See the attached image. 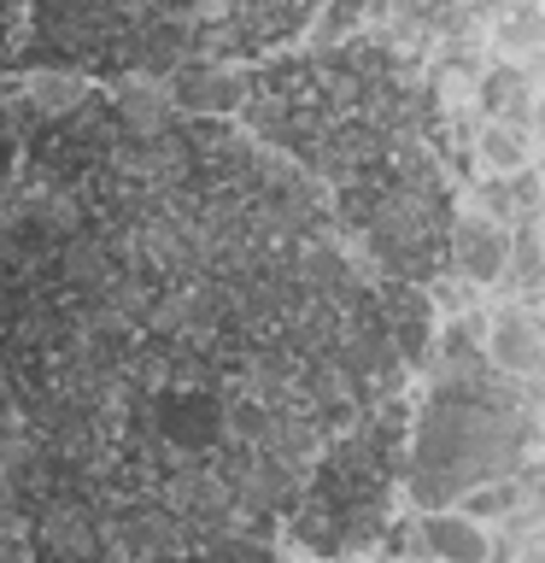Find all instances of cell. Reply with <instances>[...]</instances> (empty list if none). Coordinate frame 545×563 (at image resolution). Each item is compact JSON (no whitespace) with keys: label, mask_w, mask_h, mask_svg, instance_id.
Instances as JSON below:
<instances>
[{"label":"cell","mask_w":545,"mask_h":563,"mask_svg":"<svg viewBox=\"0 0 545 563\" xmlns=\"http://www.w3.org/2000/svg\"><path fill=\"white\" fill-rule=\"evenodd\" d=\"M158 95H165L170 112H182L193 123H211V118L235 123L246 112V100H253V70H241L235 59H182L158 82Z\"/></svg>","instance_id":"obj_1"},{"label":"cell","mask_w":545,"mask_h":563,"mask_svg":"<svg viewBox=\"0 0 545 563\" xmlns=\"http://www.w3.org/2000/svg\"><path fill=\"white\" fill-rule=\"evenodd\" d=\"M481 358L492 376L534 387L540 382V358H545V329H540V306L527 299H499L481 311Z\"/></svg>","instance_id":"obj_2"},{"label":"cell","mask_w":545,"mask_h":563,"mask_svg":"<svg viewBox=\"0 0 545 563\" xmlns=\"http://www.w3.org/2000/svg\"><path fill=\"white\" fill-rule=\"evenodd\" d=\"M504 258H510V229H499L492 218H481V211L464 206L446 223V271L464 282V288H475L481 299L504 282Z\"/></svg>","instance_id":"obj_3"},{"label":"cell","mask_w":545,"mask_h":563,"mask_svg":"<svg viewBox=\"0 0 545 563\" xmlns=\"http://www.w3.org/2000/svg\"><path fill=\"white\" fill-rule=\"evenodd\" d=\"M487 42H492V59H499V65L534 70L540 42H545V12L534 7V0H522V7H499L487 18Z\"/></svg>","instance_id":"obj_4"},{"label":"cell","mask_w":545,"mask_h":563,"mask_svg":"<svg viewBox=\"0 0 545 563\" xmlns=\"http://www.w3.org/2000/svg\"><path fill=\"white\" fill-rule=\"evenodd\" d=\"M481 153L487 176H516V170H534V123H481Z\"/></svg>","instance_id":"obj_5"},{"label":"cell","mask_w":545,"mask_h":563,"mask_svg":"<svg viewBox=\"0 0 545 563\" xmlns=\"http://www.w3.org/2000/svg\"><path fill=\"white\" fill-rule=\"evenodd\" d=\"M341 563H381V558H376V552H369V558L358 552V558H341Z\"/></svg>","instance_id":"obj_6"}]
</instances>
